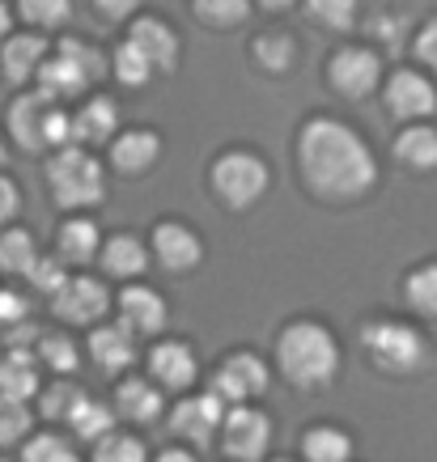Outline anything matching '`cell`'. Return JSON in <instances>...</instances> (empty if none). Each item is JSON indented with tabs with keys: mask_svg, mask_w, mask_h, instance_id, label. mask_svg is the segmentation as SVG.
Wrapping results in <instances>:
<instances>
[{
	"mask_svg": "<svg viewBox=\"0 0 437 462\" xmlns=\"http://www.w3.org/2000/svg\"><path fill=\"white\" fill-rule=\"evenodd\" d=\"M302 174L311 182L319 196H331V199H353L361 196L369 182H374V157L369 149L361 144L353 127L336 124V119H314L306 124L302 132Z\"/></svg>",
	"mask_w": 437,
	"mask_h": 462,
	"instance_id": "cell-1",
	"label": "cell"
},
{
	"mask_svg": "<svg viewBox=\"0 0 437 462\" xmlns=\"http://www.w3.org/2000/svg\"><path fill=\"white\" fill-rule=\"evenodd\" d=\"M281 369L284 378L297 386H323L331 374L339 369L336 339L327 336L319 322H297L281 336Z\"/></svg>",
	"mask_w": 437,
	"mask_h": 462,
	"instance_id": "cell-2",
	"label": "cell"
},
{
	"mask_svg": "<svg viewBox=\"0 0 437 462\" xmlns=\"http://www.w3.org/2000/svg\"><path fill=\"white\" fill-rule=\"evenodd\" d=\"M102 77V56L98 47H89L81 39H64L60 42V56L56 60H42L39 69V94L47 98H72V94H81L85 85Z\"/></svg>",
	"mask_w": 437,
	"mask_h": 462,
	"instance_id": "cell-3",
	"label": "cell"
},
{
	"mask_svg": "<svg viewBox=\"0 0 437 462\" xmlns=\"http://www.w3.org/2000/svg\"><path fill=\"white\" fill-rule=\"evenodd\" d=\"M47 179H51V196L64 208H89L102 199V166L85 149H60L47 166Z\"/></svg>",
	"mask_w": 437,
	"mask_h": 462,
	"instance_id": "cell-4",
	"label": "cell"
},
{
	"mask_svg": "<svg viewBox=\"0 0 437 462\" xmlns=\"http://www.w3.org/2000/svg\"><path fill=\"white\" fill-rule=\"evenodd\" d=\"M9 127H14L17 144H26V149H47V144L72 141V124L64 119V111L47 94L17 98L14 111H9Z\"/></svg>",
	"mask_w": 437,
	"mask_h": 462,
	"instance_id": "cell-5",
	"label": "cell"
},
{
	"mask_svg": "<svg viewBox=\"0 0 437 462\" xmlns=\"http://www.w3.org/2000/svg\"><path fill=\"white\" fill-rule=\"evenodd\" d=\"M361 339H366L369 356L391 374H412L424 361V339L404 322H369Z\"/></svg>",
	"mask_w": 437,
	"mask_h": 462,
	"instance_id": "cell-6",
	"label": "cell"
},
{
	"mask_svg": "<svg viewBox=\"0 0 437 462\" xmlns=\"http://www.w3.org/2000/svg\"><path fill=\"white\" fill-rule=\"evenodd\" d=\"M212 187L229 208H251L268 187V166L251 153H226L212 166Z\"/></svg>",
	"mask_w": 437,
	"mask_h": 462,
	"instance_id": "cell-7",
	"label": "cell"
},
{
	"mask_svg": "<svg viewBox=\"0 0 437 462\" xmlns=\"http://www.w3.org/2000/svg\"><path fill=\"white\" fill-rule=\"evenodd\" d=\"M268 441H272V424L255 407H234L226 416V454H234L238 462L264 458Z\"/></svg>",
	"mask_w": 437,
	"mask_h": 462,
	"instance_id": "cell-8",
	"label": "cell"
},
{
	"mask_svg": "<svg viewBox=\"0 0 437 462\" xmlns=\"http://www.w3.org/2000/svg\"><path fill=\"white\" fill-rule=\"evenodd\" d=\"M378 77H382V64L366 47H344L331 60V85L339 94H349V98H366L369 89L378 85Z\"/></svg>",
	"mask_w": 437,
	"mask_h": 462,
	"instance_id": "cell-9",
	"label": "cell"
},
{
	"mask_svg": "<svg viewBox=\"0 0 437 462\" xmlns=\"http://www.w3.org/2000/svg\"><path fill=\"white\" fill-rule=\"evenodd\" d=\"M264 386H268L264 361L251 356V352H238V356H229V361L221 365V374L212 382V394H217V399H229V403H242V399H251V394H264Z\"/></svg>",
	"mask_w": 437,
	"mask_h": 462,
	"instance_id": "cell-10",
	"label": "cell"
},
{
	"mask_svg": "<svg viewBox=\"0 0 437 462\" xmlns=\"http://www.w3.org/2000/svg\"><path fill=\"white\" fill-rule=\"evenodd\" d=\"M226 420V407L217 394H200V399H187V403L174 407V433L187 437V441H196V446H209L212 433H217V424Z\"/></svg>",
	"mask_w": 437,
	"mask_h": 462,
	"instance_id": "cell-11",
	"label": "cell"
},
{
	"mask_svg": "<svg viewBox=\"0 0 437 462\" xmlns=\"http://www.w3.org/2000/svg\"><path fill=\"white\" fill-rule=\"evenodd\" d=\"M386 106L399 119H424L437 111V89L424 81L421 72H395L386 85Z\"/></svg>",
	"mask_w": 437,
	"mask_h": 462,
	"instance_id": "cell-12",
	"label": "cell"
},
{
	"mask_svg": "<svg viewBox=\"0 0 437 462\" xmlns=\"http://www.w3.org/2000/svg\"><path fill=\"white\" fill-rule=\"evenodd\" d=\"M107 306H111L107 289H102L98 281H85V276L69 281L56 293V314L60 319H69V322H94V319L107 314Z\"/></svg>",
	"mask_w": 437,
	"mask_h": 462,
	"instance_id": "cell-13",
	"label": "cell"
},
{
	"mask_svg": "<svg viewBox=\"0 0 437 462\" xmlns=\"http://www.w3.org/2000/svg\"><path fill=\"white\" fill-rule=\"evenodd\" d=\"M132 47L141 51L153 69H174L179 64V39H174V30L166 22H157V17H141L136 26H132Z\"/></svg>",
	"mask_w": 437,
	"mask_h": 462,
	"instance_id": "cell-14",
	"label": "cell"
},
{
	"mask_svg": "<svg viewBox=\"0 0 437 462\" xmlns=\"http://www.w3.org/2000/svg\"><path fill=\"white\" fill-rule=\"evenodd\" d=\"M153 246H157V259L170 267V272H187V267L200 263V238L183 225H157L153 234Z\"/></svg>",
	"mask_w": 437,
	"mask_h": 462,
	"instance_id": "cell-15",
	"label": "cell"
},
{
	"mask_svg": "<svg viewBox=\"0 0 437 462\" xmlns=\"http://www.w3.org/2000/svg\"><path fill=\"white\" fill-rule=\"evenodd\" d=\"M69 124H72V141L77 144H102L115 136L119 111H115L111 98H94V102H85L81 111H77V119H69Z\"/></svg>",
	"mask_w": 437,
	"mask_h": 462,
	"instance_id": "cell-16",
	"label": "cell"
},
{
	"mask_svg": "<svg viewBox=\"0 0 437 462\" xmlns=\"http://www.w3.org/2000/svg\"><path fill=\"white\" fill-rule=\"evenodd\" d=\"M119 306H124V322L132 331H141V336H153L157 327L166 322V301L153 293V289H124L119 297Z\"/></svg>",
	"mask_w": 437,
	"mask_h": 462,
	"instance_id": "cell-17",
	"label": "cell"
},
{
	"mask_svg": "<svg viewBox=\"0 0 437 462\" xmlns=\"http://www.w3.org/2000/svg\"><path fill=\"white\" fill-rule=\"evenodd\" d=\"M149 365H153L157 382L170 386V391H183V386H191V378H196V356H191L187 344H162V348H153Z\"/></svg>",
	"mask_w": 437,
	"mask_h": 462,
	"instance_id": "cell-18",
	"label": "cell"
},
{
	"mask_svg": "<svg viewBox=\"0 0 437 462\" xmlns=\"http://www.w3.org/2000/svg\"><path fill=\"white\" fill-rule=\"evenodd\" d=\"M157 149H162V141L153 132H127V136H119L111 144V162L124 174H141V170H149L157 162Z\"/></svg>",
	"mask_w": 437,
	"mask_h": 462,
	"instance_id": "cell-19",
	"label": "cell"
},
{
	"mask_svg": "<svg viewBox=\"0 0 437 462\" xmlns=\"http://www.w3.org/2000/svg\"><path fill=\"white\" fill-rule=\"evenodd\" d=\"M42 56H47V42L39 34H17V39L5 42V77L9 81H26L42 69Z\"/></svg>",
	"mask_w": 437,
	"mask_h": 462,
	"instance_id": "cell-20",
	"label": "cell"
},
{
	"mask_svg": "<svg viewBox=\"0 0 437 462\" xmlns=\"http://www.w3.org/2000/svg\"><path fill=\"white\" fill-rule=\"evenodd\" d=\"M34 391H39V369H34V361H30L22 348L9 352V356L0 361V394H5V399H17V403H26Z\"/></svg>",
	"mask_w": 437,
	"mask_h": 462,
	"instance_id": "cell-21",
	"label": "cell"
},
{
	"mask_svg": "<svg viewBox=\"0 0 437 462\" xmlns=\"http://www.w3.org/2000/svg\"><path fill=\"white\" fill-rule=\"evenodd\" d=\"M89 352L107 374H119L124 365H132V339H127L124 327H98L89 339Z\"/></svg>",
	"mask_w": 437,
	"mask_h": 462,
	"instance_id": "cell-22",
	"label": "cell"
},
{
	"mask_svg": "<svg viewBox=\"0 0 437 462\" xmlns=\"http://www.w3.org/2000/svg\"><path fill=\"white\" fill-rule=\"evenodd\" d=\"M115 407H119V416L144 424L162 411V394H157L149 382H124V386L115 391Z\"/></svg>",
	"mask_w": 437,
	"mask_h": 462,
	"instance_id": "cell-23",
	"label": "cell"
},
{
	"mask_svg": "<svg viewBox=\"0 0 437 462\" xmlns=\"http://www.w3.org/2000/svg\"><path fill=\"white\" fill-rule=\"evenodd\" d=\"M102 263H107L111 276H141L144 263H149V254H144V246L136 238L119 234V238H111L102 246Z\"/></svg>",
	"mask_w": 437,
	"mask_h": 462,
	"instance_id": "cell-24",
	"label": "cell"
},
{
	"mask_svg": "<svg viewBox=\"0 0 437 462\" xmlns=\"http://www.w3.org/2000/svg\"><path fill=\"white\" fill-rule=\"evenodd\" d=\"M98 251V225L94 221H69L60 229V259L69 263H89Z\"/></svg>",
	"mask_w": 437,
	"mask_h": 462,
	"instance_id": "cell-25",
	"label": "cell"
},
{
	"mask_svg": "<svg viewBox=\"0 0 437 462\" xmlns=\"http://www.w3.org/2000/svg\"><path fill=\"white\" fill-rule=\"evenodd\" d=\"M395 157L408 162V166H416V170L437 166V132L433 127H408V132L395 141Z\"/></svg>",
	"mask_w": 437,
	"mask_h": 462,
	"instance_id": "cell-26",
	"label": "cell"
},
{
	"mask_svg": "<svg viewBox=\"0 0 437 462\" xmlns=\"http://www.w3.org/2000/svg\"><path fill=\"white\" fill-rule=\"evenodd\" d=\"M34 263H39L34 238H30L26 229H9V234L0 238V267H5V272H17V276H30Z\"/></svg>",
	"mask_w": 437,
	"mask_h": 462,
	"instance_id": "cell-27",
	"label": "cell"
},
{
	"mask_svg": "<svg viewBox=\"0 0 437 462\" xmlns=\"http://www.w3.org/2000/svg\"><path fill=\"white\" fill-rule=\"evenodd\" d=\"M306 458L311 462H349V454H353V441L339 433V429H314L311 437H306Z\"/></svg>",
	"mask_w": 437,
	"mask_h": 462,
	"instance_id": "cell-28",
	"label": "cell"
},
{
	"mask_svg": "<svg viewBox=\"0 0 437 462\" xmlns=\"http://www.w3.org/2000/svg\"><path fill=\"white\" fill-rule=\"evenodd\" d=\"M69 424H72V433L85 437V441H102V437H111L115 416L102 403H89V399H85V403L69 416Z\"/></svg>",
	"mask_w": 437,
	"mask_h": 462,
	"instance_id": "cell-29",
	"label": "cell"
},
{
	"mask_svg": "<svg viewBox=\"0 0 437 462\" xmlns=\"http://www.w3.org/2000/svg\"><path fill=\"white\" fill-rule=\"evenodd\" d=\"M81 403H85L81 386H72V382H56L51 391L42 394V416H51V420H69Z\"/></svg>",
	"mask_w": 437,
	"mask_h": 462,
	"instance_id": "cell-30",
	"label": "cell"
},
{
	"mask_svg": "<svg viewBox=\"0 0 437 462\" xmlns=\"http://www.w3.org/2000/svg\"><path fill=\"white\" fill-rule=\"evenodd\" d=\"M196 14L212 26H238L251 14V0H196Z\"/></svg>",
	"mask_w": 437,
	"mask_h": 462,
	"instance_id": "cell-31",
	"label": "cell"
},
{
	"mask_svg": "<svg viewBox=\"0 0 437 462\" xmlns=\"http://www.w3.org/2000/svg\"><path fill=\"white\" fill-rule=\"evenodd\" d=\"M255 60L272 72H284L293 64V42H289V34H264V39H255Z\"/></svg>",
	"mask_w": 437,
	"mask_h": 462,
	"instance_id": "cell-32",
	"label": "cell"
},
{
	"mask_svg": "<svg viewBox=\"0 0 437 462\" xmlns=\"http://www.w3.org/2000/svg\"><path fill=\"white\" fill-rule=\"evenodd\" d=\"M311 5V17L327 30H349L357 17V0H306Z\"/></svg>",
	"mask_w": 437,
	"mask_h": 462,
	"instance_id": "cell-33",
	"label": "cell"
},
{
	"mask_svg": "<svg viewBox=\"0 0 437 462\" xmlns=\"http://www.w3.org/2000/svg\"><path fill=\"white\" fill-rule=\"evenodd\" d=\"M30 416L26 403H17V399H5L0 394V446H14V441H22L30 429Z\"/></svg>",
	"mask_w": 437,
	"mask_h": 462,
	"instance_id": "cell-34",
	"label": "cell"
},
{
	"mask_svg": "<svg viewBox=\"0 0 437 462\" xmlns=\"http://www.w3.org/2000/svg\"><path fill=\"white\" fill-rule=\"evenodd\" d=\"M408 301L421 310V314H437V263H429L408 276Z\"/></svg>",
	"mask_w": 437,
	"mask_h": 462,
	"instance_id": "cell-35",
	"label": "cell"
},
{
	"mask_svg": "<svg viewBox=\"0 0 437 462\" xmlns=\"http://www.w3.org/2000/svg\"><path fill=\"white\" fill-rule=\"evenodd\" d=\"M94 462H144V446L136 437H102Z\"/></svg>",
	"mask_w": 437,
	"mask_h": 462,
	"instance_id": "cell-36",
	"label": "cell"
},
{
	"mask_svg": "<svg viewBox=\"0 0 437 462\" xmlns=\"http://www.w3.org/2000/svg\"><path fill=\"white\" fill-rule=\"evenodd\" d=\"M115 72H119V81L124 85H144L149 81V72H153V64H149L132 42H124V47H119V56H115Z\"/></svg>",
	"mask_w": 437,
	"mask_h": 462,
	"instance_id": "cell-37",
	"label": "cell"
},
{
	"mask_svg": "<svg viewBox=\"0 0 437 462\" xmlns=\"http://www.w3.org/2000/svg\"><path fill=\"white\" fill-rule=\"evenodd\" d=\"M39 356L51 365L56 374H72V369H77V348L60 336H39Z\"/></svg>",
	"mask_w": 437,
	"mask_h": 462,
	"instance_id": "cell-38",
	"label": "cell"
},
{
	"mask_svg": "<svg viewBox=\"0 0 437 462\" xmlns=\"http://www.w3.org/2000/svg\"><path fill=\"white\" fill-rule=\"evenodd\" d=\"M22 17L34 26H60L69 17V0H22Z\"/></svg>",
	"mask_w": 437,
	"mask_h": 462,
	"instance_id": "cell-39",
	"label": "cell"
},
{
	"mask_svg": "<svg viewBox=\"0 0 437 462\" xmlns=\"http://www.w3.org/2000/svg\"><path fill=\"white\" fill-rule=\"evenodd\" d=\"M22 458H26V462H77V454H72L60 437H34Z\"/></svg>",
	"mask_w": 437,
	"mask_h": 462,
	"instance_id": "cell-40",
	"label": "cell"
},
{
	"mask_svg": "<svg viewBox=\"0 0 437 462\" xmlns=\"http://www.w3.org/2000/svg\"><path fill=\"white\" fill-rule=\"evenodd\" d=\"M30 281H34V289H42V293L56 297L60 289L69 284L64 267H60V254H56V259H39V263H34V272H30Z\"/></svg>",
	"mask_w": 437,
	"mask_h": 462,
	"instance_id": "cell-41",
	"label": "cell"
},
{
	"mask_svg": "<svg viewBox=\"0 0 437 462\" xmlns=\"http://www.w3.org/2000/svg\"><path fill=\"white\" fill-rule=\"evenodd\" d=\"M22 319H26V301L17 293H9V289H0V331H5V327H17Z\"/></svg>",
	"mask_w": 437,
	"mask_h": 462,
	"instance_id": "cell-42",
	"label": "cell"
},
{
	"mask_svg": "<svg viewBox=\"0 0 437 462\" xmlns=\"http://www.w3.org/2000/svg\"><path fill=\"white\" fill-rule=\"evenodd\" d=\"M416 56H421V64H429V69L437 72V22L421 30V39H416Z\"/></svg>",
	"mask_w": 437,
	"mask_h": 462,
	"instance_id": "cell-43",
	"label": "cell"
},
{
	"mask_svg": "<svg viewBox=\"0 0 437 462\" xmlns=\"http://www.w3.org/2000/svg\"><path fill=\"white\" fill-rule=\"evenodd\" d=\"M14 212H17V187L9 179H0V225L9 221Z\"/></svg>",
	"mask_w": 437,
	"mask_h": 462,
	"instance_id": "cell-44",
	"label": "cell"
},
{
	"mask_svg": "<svg viewBox=\"0 0 437 462\" xmlns=\"http://www.w3.org/2000/svg\"><path fill=\"white\" fill-rule=\"evenodd\" d=\"M98 5H102V14H107V17H127L136 5H141V0H98Z\"/></svg>",
	"mask_w": 437,
	"mask_h": 462,
	"instance_id": "cell-45",
	"label": "cell"
},
{
	"mask_svg": "<svg viewBox=\"0 0 437 462\" xmlns=\"http://www.w3.org/2000/svg\"><path fill=\"white\" fill-rule=\"evenodd\" d=\"M162 462H196L187 449H170V454H162Z\"/></svg>",
	"mask_w": 437,
	"mask_h": 462,
	"instance_id": "cell-46",
	"label": "cell"
},
{
	"mask_svg": "<svg viewBox=\"0 0 437 462\" xmlns=\"http://www.w3.org/2000/svg\"><path fill=\"white\" fill-rule=\"evenodd\" d=\"M5 34H9V9L0 5V39H5Z\"/></svg>",
	"mask_w": 437,
	"mask_h": 462,
	"instance_id": "cell-47",
	"label": "cell"
},
{
	"mask_svg": "<svg viewBox=\"0 0 437 462\" xmlns=\"http://www.w3.org/2000/svg\"><path fill=\"white\" fill-rule=\"evenodd\" d=\"M264 5H268V9H284V5H289V0H264Z\"/></svg>",
	"mask_w": 437,
	"mask_h": 462,
	"instance_id": "cell-48",
	"label": "cell"
},
{
	"mask_svg": "<svg viewBox=\"0 0 437 462\" xmlns=\"http://www.w3.org/2000/svg\"><path fill=\"white\" fill-rule=\"evenodd\" d=\"M0 162H5V144H0Z\"/></svg>",
	"mask_w": 437,
	"mask_h": 462,
	"instance_id": "cell-49",
	"label": "cell"
}]
</instances>
